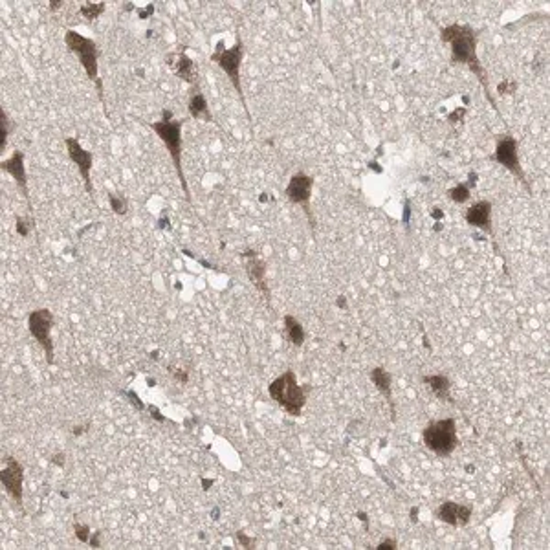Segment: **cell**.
Listing matches in <instances>:
<instances>
[{
	"instance_id": "1",
	"label": "cell",
	"mask_w": 550,
	"mask_h": 550,
	"mask_svg": "<svg viewBox=\"0 0 550 550\" xmlns=\"http://www.w3.org/2000/svg\"><path fill=\"white\" fill-rule=\"evenodd\" d=\"M440 37H442L444 43H448L451 46L453 62L468 64L475 76L481 79L484 90L488 94V98L492 99V94H490L488 89V79H486L484 68L481 67L479 57H477V31L470 24H451V26L442 28Z\"/></svg>"
},
{
	"instance_id": "2",
	"label": "cell",
	"mask_w": 550,
	"mask_h": 550,
	"mask_svg": "<svg viewBox=\"0 0 550 550\" xmlns=\"http://www.w3.org/2000/svg\"><path fill=\"white\" fill-rule=\"evenodd\" d=\"M268 393L271 400H275L292 417H299L306 404V389L298 386L293 371H286L279 378H275L268 387Z\"/></svg>"
},
{
	"instance_id": "3",
	"label": "cell",
	"mask_w": 550,
	"mask_h": 550,
	"mask_svg": "<svg viewBox=\"0 0 550 550\" xmlns=\"http://www.w3.org/2000/svg\"><path fill=\"white\" fill-rule=\"evenodd\" d=\"M151 129L162 138V142H164L165 147H167L169 155H171V158H173L174 167H176L178 178H180V182H182L184 193L187 195V200H191L189 189H187L186 176H184V171H182V121L173 120V118H171V112L165 111L164 120L151 123Z\"/></svg>"
},
{
	"instance_id": "4",
	"label": "cell",
	"mask_w": 550,
	"mask_h": 550,
	"mask_svg": "<svg viewBox=\"0 0 550 550\" xmlns=\"http://www.w3.org/2000/svg\"><path fill=\"white\" fill-rule=\"evenodd\" d=\"M64 43H67L68 50L77 55L79 62L83 64L84 70H86V76H89L90 79L96 83V86L99 89V94H103L101 79H99V76H98V70H99L98 68V59H99L98 45H96L92 39L81 35V33H77V31H74V30H68L67 33H64Z\"/></svg>"
},
{
	"instance_id": "5",
	"label": "cell",
	"mask_w": 550,
	"mask_h": 550,
	"mask_svg": "<svg viewBox=\"0 0 550 550\" xmlns=\"http://www.w3.org/2000/svg\"><path fill=\"white\" fill-rule=\"evenodd\" d=\"M422 440L427 448L439 457H446L457 448V427L453 418H444V420L431 422L430 426L422 433Z\"/></svg>"
},
{
	"instance_id": "6",
	"label": "cell",
	"mask_w": 550,
	"mask_h": 550,
	"mask_svg": "<svg viewBox=\"0 0 550 550\" xmlns=\"http://www.w3.org/2000/svg\"><path fill=\"white\" fill-rule=\"evenodd\" d=\"M242 59H245V43L240 40V37H237V43L231 48H224L222 45H218L213 55H211V61L217 62L218 67L224 70L228 79L233 84V89L239 94L240 101L246 105L242 84H240V64H242Z\"/></svg>"
},
{
	"instance_id": "7",
	"label": "cell",
	"mask_w": 550,
	"mask_h": 550,
	"mask_svg": "<svg viewBox=\"0 0 550 550\" xmlns=\"http://www.w3.org/2000/svg\"><path fill=\"white\" fill-rule=\"evenodd\" d=\"M52 327H54V314L48 308H39L28 315V329H30L31 336L37 339V343L45 349L46 364L50 367L55 364V347L52 342V334H50Z\"/></svg>"
},
{
	"instance_id": "8",
	"label": "cell",
	"mask_w": 550,
	"mask_h": 550,
	"mask_svg": "<svg viewBox=\"0 0 550 550\" xmlns=\"http://www.w3.org/2000/svg\"><path fill=\"white\" fill-rule=\"evenodd\" d=\"M312 186H314V178L308 176L305 173L293 174L290 178L288 187H286V196L292 204L301 206L306 211L308 218H310L312 226H314V220H312V211H310V196H312Z\"/></svg>"
},
{
	"instance_id": "9",
	"label": "cell",
	"mask_w": 550,
	"mask_h": 550,
	"mask_svg": "<svg viewBox=\"0 0 550 550\" xmlns=\"http://www.w3.org/2000/svg\"><path fill=\"white\" fill-rule=\"evenodd\" d=\"M64 145H67L68 158H70V160L77 165V169H79V174L84 182V189H86V193H89L90 196H92L94 195L92 178H90V171H92V164H94L92 152L83 149L76 138H64Z\"/></svg>"
},
{
	"instance_id": "10",
	"label": "cell",
	"mask_w": 550,
	"mask_h": 550,
	"mask_svg": "<svg viewBox=\"0 0 550 550\" xmlns=\"http://www.w3.org/2000/svg\"><path fill=\"white\" fill-rule=\"evenodd\" d=\"M493 160L499 162L501 165H505V167L508 169L510 173H514L515 176L521 178L523 182H527V180H524L523 169H521V165H520V156H517V143H515V140L510 136V134H505V136H501L499 140H497Z\"/></svg>"
},
{
	"instance_id": "11",
	"label": "cell",
	"mask_w": 550,
	"mask_h": 550,
	"mask_svg": "<svg viewBox=\"0 0 550 550\" xmlns=\"http://www.w3.org/2000/svg\"><path fill=\"white\" fill-rule=\"evenodd\" d=\"M23 481H24L23 464L13 457H4V466H2V486H4L6 492L13 497L18 505H23Z\"/></svg>"
},
{
	"instance_id": "12",
	"label": "cell",
	"mask_w": 550,
	"mask_h": 550,
	"mask_svg": "<svg viewBox=\"0 0 550 550\" xmlns=\"http://www.w3.org/2000/svg\"><path fill=\"white\" fill-rule=\"evenodd\" d=\"M437 517L444 523L453 524V527H464L470 523L471 508L464 505H457V503H444L437 512Z\"/></svg>"
},
{
	"instance_id": "13",
	"label": "cell",
	"mask_w": 550,
	"mask_h": 550,
	"mask_svg": "<svg viewBox=\"0 0 550 550\" xmlns=\"http://www.w3.org/2000/svg\"><path fill=\"white\" fill-rule=\"evenodd\" d=\"M466 222L475 228H481L486 233H492V204L488 200H481L466 211Z\"/></svg>"
},
{
	"instance_id": "14",
	"label": "cell",
	"mask_w": 550,
	"mask_h": 550,
	"mask_svg": "<svg viewBox=\"0 0 550 550\" xmlns=\"http://www.w3.org/2000/svg\"><path fill=\"white\" fill-rule=\"evenodd\" d=\"M2 171H6L8 174L15 178L17 186L21 187L23 195H26L28 198V178H26V167H24V155L21 151H15L11 158L4 160L0 164Z\"/></svg>"
},
{
	"instance_id": "15",
	"label": "cell",
	"mask_w": 550,
	"mask_h": 550,
	"mask_svg": "<svg viewBox=\"0 0 550 550\" xmlns=\"http://www.w3.org/2000/svg\"><path fill=\"white\" fill-rule=\"evenodd\" d=\"M371 380H373L374 386L378 387V391L386 396V400L389 402L391 412H393V420H395V402H393V376L387 373L383 367H376L371 371Z\"/></svg>"
},
{
	"instance_id": "16",
	"label": "cell",
	"mask_w": 550,
	"mask_h": 550,
	"mask_svg": "<svg viewBox=\"0 0 550 550\" xmlns=\"http://www.w3.org/2000/svg\"><path fill=\"white\" fill-rule=\"evenodd\" d=\"M246 271H248V277L255 286H257L259 292H262L266 296V299L270 301V292H268V284H266V277H264V271H266V266H264V262L261 259H257L253 255L252 261L246 262Z\"/></svg>"
},
{
	"instance_id": "17",
	"label": "cell",
	"mask_w": 550,
	"mask_h": 550,
	"mask_svg": "<svg viewBox=\"0 0 550 550\" xmlns=\"http://www.w3.org/2000/svg\"><path fill=\"white\" fill-rule=\"evenodd\" d=\"M187 108H189V114L195 118V120H204V121H211L213 120V116L209 112L208 101H206L204 94H193L189 103H187Z\"/></svg>"
},
{
	"instance_id": "18",
	"label": "cell",
	"mask_w": 550,
	"mask_h": 550,
	"mask_svg": "<svg viewBox=\"0 0 550 550\" xmlns=\"http://www.w3.org/2000/svg\"><path fill=\"white\" fill-rule=\"evenodd\" d=\"M284 332H286V337H288V342L292 345L303 347V343H305V329H303V325L293 315L284 318Z\"/></svg>"
},
{
	"instance_id": "19",
	"label": "cell",
	"mask_w": 550,
	"mask_h": 550,
	"mask_svg": "<svg viewBox=\"0 0 550 550\" xmlns=\"http://www.w3.org/2000/svg\"><path fill=\"white\" fill-rule=\"evenodd\" d=\"M176 76L180 77V79H184L186 83L189 84H196L198 83V74H196V68H195V62L191 61V59L187 57V55H180V59H178L176 62Z\"/></svg>"
},
{
	"instance_id": "20",
	"label": "cell",
	"mask_w": 550,
	"mask_h": 550,
	"mask_svg": "<svg viewBox=\"0 0 550 550\" xmlns=\"http://www.w3.org/2000/svg\"><path fill=\"white\" fill-rule=\"evenodd\" d=\"M422 382L427 383V386L431 387V391L435 393L439 398L442 400H451L449 398V387H451V383H449V380L446 376H442V374H439V376H424L422 378Z\"/></svg>"
},
{
	"instance_id": "21",
	"label": "cell",
	"mask_w": 550,
	"mask_h": 550,
	"mask_svg": "<svg viewBox=\"0 0 550 550\" xmlns=\"http://www.w3.org/2000/svg\"><path fill=\"white\" fill-rule=\"evenodd\" d=\"M103 9H105V2H101V4L86 2V4L81 6V15H83L84 18H89V21H94V18H98L99 15L103 13Z\"/></svg>"
},
{
	"instance_id": "22",
	"label": "cell",
	"mask_w": 550,
	"mask_h": 550,
	"mask_svg": "<svg viewBox=\"0 0 550 550\" xmlns=\"http://www.w3.org/2000/svg\"><path fill=\"white\" fill-rule=\"evenodd\" d=\"M448 195L451 196L453 202H457V204H464V202H466V200L470 198V189H468V186L461 184V186L453 187V189L448 193Z\"/></svg>"
},
{
	"instance_id": "23",
	"label": "cell",
	"mask_w": 550,
	"mask_h": 550,
	"mask_svg": "<svg viewBox=\"0 0 550 550\" xmlns=\"http://www.w3.org/2000/svg\"><path fill=\"white\" fill-rule=\"evenodd\" d=\"M0 120H2V140H0V145H2V149H4L6 142H8V133L11 130V125H9L8 114L4 112V108L0 111Z\"/></svg>"
},
{
	"instance_id": "24",
	"label": "cell",
	"mask_w": 550,
	"mask_h": 550,
	"mask_svg": "<svg viewBox=\"0 0 550 550\" xmlns=\"http://www.w3.org/2000/svg\"><path fill=\"white\" fill-rule=\"evenodd\" d=\"M108 198H111V206H112V209H114L116 213H118V215H125V213H127V208H125L123 200L116 198L114 195H108Z\"/></svg>"
},
{
	"instance_id": "25",
	"label": "cell",
	"mask_w": 550,
	"mask_h": 550,
	"mask_svg": "<svg viewBox=\"0 0 550 550\" xmlns=\"http://www.w3.org/2000/svg\"><path fill=\"white\" fill-rule=\"evenodd\" d=\"M76 534L81 541H89V527H83V524L76 523Z\"/></svg>"
},
{
	"instance_id": "26",
	"label": "cell",
	"mask_w": 550,
	"mask_h": 550,
	"mask_svg": "<svg viewBox=\"0 0 550 550\" xmlns=\"http://www.w3.org/2000/svg\"><path fill=\"white\" fill-rule=\"evenodd\" d=\"M18 233H21V235H23V237L28 235V224H26V226H24L23 218H18Z\"/></svg>"
},
{
	"instance_id": "27",
	"label": "cell",
	"mask_w": 550,
	"mask_h": 550,
	"mask_svg": "<svg viewBox=\"0 0 550 550\" xmlns=\"http://www.w3.org/2000/svg\"><path fill=\"white\" fill-rule=\"evenodd\" d=\"M378 549H380V550H382V549H396V543L395 541L382 543V545H378Z\"/></svg>"
}]
</instances>
